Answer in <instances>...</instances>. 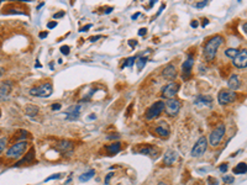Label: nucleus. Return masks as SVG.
Returning <instances> with one entry per match:
<instances>
[{"label":"nucleus","instance_id":"f3484780","mask_svg":"<svg viewBox=\"0 0 247 185\" xmlns=\"http://www.w3.org/2000/svg\"><path fill=\"white\" fill-rule=\"evenodd\" d=\"M227 85L229 88L231 89V92H235L240 87H241V80H240V77L237 74H232L230 77V79L227 80Z\"/></svg>","mask_w":247,"mask_h":185},{"label":"nucleus","instance_id":"39448f33","mask_svg":"<svg viewBox=\"0 0 247 185\" xmlns=\"http://www.w3.org/2000/svg\"><path fill=\"white\" fill-rule=\"evenodd\" d=\"M164 109V102L163 101H156L153 102V105L146 111V120H153V119H157L162 111Z\"/></svg>","mask_w":247,"mask_h":185},{"label":"nucleus","instance_id":"423d86ee","mask_svg":"<svg viewBox=\"0 0 247 185\" xmlns=\"http://www.w3.org/2000/svg\"><path fill=\"white\" fill-rule=\"evenodd\" d=\"M207 148H208V140H207L205 137H200V138L197 141V143L194 145V147H193L190 154H192V157H194V158L200 157V155H203V154L205 153Z\"/></svg>","mask_w":247,"mask_h":185},{"label":"nucleus","instance_id":"ea45409f","mask_svg":"<svg viewBox=\"0 0 247 185\" xmlns=\"http://www.w3.org/2000/svg\"><path fill=\"white\" fill-rule=\"evenodd\" d=\"M146 32H147L146 29H140V30H139V35H140V36H145V35H146Z\"/></svg>","mask_w":247,"mask_h":185},{"label":"nucleus","instance_id":"aec40b11","mask_svg":"<svg viewBox=\"0 0 247 185\" xmlns=\"http://www.w3.org/2000/svg\"><path fill=\"white\" fill-rule=\"evenodd\" d=\"M154 132L161 136V137H168L169 136V127L167 126V123L161 122L156 128H154Z\"/></svg>","mask_w":247,"mask_h":185},{"label":"nucleus","instance_id":"0eeeda50","mask_svg":"<svg viewBox=\"0 0 247 185\" xmlns=\"http://www.w3.org/2000/svg\"><path fill=\"white\" fill-rule=\"evenodd\" d=\"M237 99V94L236 92H231V90H221L217 94V100L220 105H227L230 102L236 101Z\"/></svg>","mask_w":247,"mask_h":185},{"label":"nucleus","instance_id":"c03bdc74","mask_svg":"<svg viewBox=\"0 0 247 185\" xmlns=\"http://www.w3.org/2000/svg\"><path fill=\"white\" fill-rule=\"evenodd\" d=\"M102 37H103V36H100V35H99V36H95V37H92V38H90V41H92V42H94V41H97V40H99V38H102Z\"/></svg>","mask_w":247,"mask_h":185},{"label":"nucleus","instance_id":"1a4fd4ad","mask_svg":"<svg viewBox=\"0 0 247 185\" xmlns=\"http://www.w3.org/2000/svg\"><path fill=\"white\" fill-rule=\"evenodd\" d=\"M193 65H194V58L192 55H188L187 59L183 62L182 64V78L184 80L189 79L190 74H192V69H193Z\"/></svg>","mask_w":247,"mask_h":185},{"label":"nucleus","instance_id":"4c0bfd02","mask_svg":"<svg viewBox=\"0 0 247 185\" xmlns=\"http://www.w3.org/2000/svg\"><path fill=\"white\" fill-rule=\"evenodd\" d=\"M61 107H62V106H61V104H53V105H52V110H53V111L61 110Z\"/></svg>","mask_w":247,"mask_h":185},{"label":"nucleus","instance_id":"c85d7f7f","mask_svg":"<svg viewBox=\"0 0 247 185\" xmlns=\"http://www.w3.org/2000/svg\"><path fill=\"white\" fill-rule=\"evenodd\" d=\"M6 143H7V141H6V137H1V138H0V153H2V151L5 149V147H6Z\"/></svg>","mask_w":247,"mask_h":185},{"label":"nucleus","instance_id":"c756f323","mask_svg":"<svg viewBox=\"0 0 247 185\" xmlns=\"http://www.w3.org/2000/svg\"><path fill=\"white\" fill-rule=\"evenodd\" d=\"M61 177H62V174H61V173H57V174L50 175L48 178H46V179H45V183H46V182H50V180H53V179H59Z\"/></svg>","mask_w":247,"mask_h":185},{"label":"nucleus","instance_id":"a878e982","mask_svg":"<svg viewBox=\"0 0 247 185\" xmlns=\"http://www.w3.org/2000/svg\"><path fill=\"white\" fill-rule=\"evenodd\" d=\"M146 63H147V58H146V57H140V58H136V67H137V70H139V72H140V70H142V69L145 68Z\"/></svg>","mask_w":247,"mask_h":185},{"label":"nucleus","instance_id":"3c124183","mask_svg":"<svg viewBox=\"0 0 247 185\" xmlns=\"http://www.w3.org/2000/svg\"><path fill=\"white\" fill-rule=\"evenodd\" d=\"M43 5H45V2H41V4H40V5H38V6H37V9H38V10H40V9H41V7H42V6H43Z\"/></svg>","mask_w":247,"mask_h":185},{"label":"nucleus","instance_id":"412c9836","mask_svg":"<svg viewBox=\"0 0 247 185\" xmlns=\"http://www.w3.org/2000/svg\"><path fill=\"white\" fill-rule=\"evenodd\" d=\"M34 159H35V149H34V148H31V151L24 157V159H21L20 162H17V163H16V167L22 165V164H26V163H31Z\"/></svg>","mask_w":247,"mask_h":185},{"label":"nucleus","instance_id":"9d476101","mask_svg":"<svg viewBox=\"0 0 247 185\" xmlns=\"http://www.w3.org/2000/svg\"><path fill=\"white\" fill-rule=\"evenodd\" d=\"M178 90H179V85L174 82H171L162 89V96L164 99H173L177 95Z\"/></svg>","mask_w":247,"mask_h":185},{"label":"nucleus","instance_id":"09e8293b","mask_svg":"<svg viewBox=\"0 0 247 185\" xmlns=\"http://www.w3.org/2000/svg\"><path fill=\"white\" fill-rule=\"evenodd\" d=\"M112 10H114L112 7H107V9H106V11H104V12H105V14H110Z\"/></svg>","mask_w":247,"mask_h":185},{"label":"nucleus","instance_id":"473e14b6","mask_svg":"<svg viewBox=\"0 0 247 185\" xmlns=\"http://www.w3.org/2000/svg\"><path fill=\"white\" fill-rule=\"evenodd\" d=\"M208 185H219V180L215 178H208Z\"/></svg>","mask_w":247,"mask_h":185},{"label":"nucleus","instance_id":"7c9ffc66","mask_svg":"<svg viewBox=\"0 0 247 185\" xmlns=\"http://www.w3.org/2000/svg\"><path fill=\"white\" fill-rule=\"evenodd\" d=\"M222 182L224 183H227V184H231V183H234V177L232 175H225L222 178Z\"/></svg>","mask_w":247,"mask_h":185},{"label":"nucleus","instance_id":"4be33fe9","mask_svg":"<svg viewBox=\"0 0 247 185\" xmlns=\"http://www.w3.org/2000/svg\"><path fill=\"white\" fill-rule=\"evenodd\" d=\"M105 148L110 154H117L121 151V143L120 142H115V143H111V145L106 146Z\"/></svg>","mask_w":247,"mask_h":185},{"label":"nucleus","instance_id":"6ab92c4d","mask_svg":"<svg viewBox=\"0 0 247 185\" xmlns=\"http://www.w3.org/2000/svg\"><path fill=\"white\" fill-rule=\"evenodd\" d=\"M139 153H142V154H146V155H151V157H157L158 155V149L156 148V147H153V146H148V145H145V146H142L141 149L139 151Z\"/></svg>","mask_w":247,"mask_h":185},{"label":"nucleus","instance_id":"393cba45","mask_svg":"<svg viewBox=\"0 0 247 185\" xmlns=\"http://www.w3.org/2000/svg\"><path fill=\"white\" fill-rule=\"evenodd\" d=\"M94 175H95V170H94V169H90V170L85 172L84 174H82V175L79 177V180H80V182H88V180L92 179Z\"/></svg>","mask_w":247,"mask_h":185},{"label":"nucleus","instance_id":"cd10ccee","mask_svg":"<svg viewBox=\"0 0 247 185\" xmlns=\"http://www.w3.org/2000/svg\"><path fill=\"white\" fill-rule=\"evenodd\" d=\"M136 58L137 57H130V58H127L126 62H124V64H122V68H126V67H132L134 65V62H136Z\"/></svg>","mask_w":247,"mask_h":185},{"label":"nucleus","instance_id":"f8f14e48","mask_svg":"<svg viewBox=\"0 0 247 185\" xmlns=\"http://www.w3.org/2000/svg\"><path fill=\"white\" fill-rule=\"evenodd\" d=\"M80 109H82V105H80V104L69 106V107L64 111V114H66V120H67V121L78 120V117H79V115H80Z\"/></svg>","mask_w":247,"mask_h":185},{"label":"nucleus","instance_id":"de8ad7c7","mask_svg":"<svg viewBox=\"0 0 247 185\" xmlns=\"http://www.w3.org/2000/svg\"><path fill=\"white\" fill-rule=\"evenodd\" d=\"M139 16H140V12H137V14H135V15H132V16H131V19H132V20H136V19H137Z\"/></svg>","mask_w":247,"mask_h":185},{"label":"nucleus","instance_id":"6e6552de","mask_svg":"<svg viewBox=\"0 0 247 185\" xmlns=\"http://www.w3.org/2000/svg\"><path fill=\"white\" fill-rule=\"evenodd\" d=\"M166 114L168 116H176L177 114L179 112L180 110V102L176 100V99H168L166 102H164V109Z\"/></svg>","mask_w":247,"mask_h":185},{"label":"nucleus","instance_id":"2f4dec72","mask_svg":"<svg viewBox=\"0 0 247 185\" xmlns=\"http://www.w3.org/2000/svg\"><path fill=\"white\" fill-rule=\"evenodd\" d=\"M227 168H229L227 163H224V164H220V165H219V170H220L221 173H226V172H227Z\"/></svg>","mask_w":247,"mask_h":185},{"label":"nucleus","instance_id":"72a5a7b5","mask_svg":"<svg viewBox=\"0 0 247 185\" xmlns=\"http://www.w3.org/2000/svg\"><path fill=\"white\" fill-rule=\"evenodd\" d=\"M207 5H208V0H205V1H200V2H197V4H195V7L202 9V7L207 6Z\"/></svg>","mask_w":247,"mask_h":185},{"label":"nucleus","instance_id":"a211bd4d","mask_svg":"<svg viewBox=\"0 0 247 185\" xmlns=\"http://www.w3.org/2000/svg\"><path fill=\"white\" fill-rule=\"evenodd\" d=\"M194 104L195 105H203V106H211L212 97L209 95H199V96L195 97Z\"/></svg>","mask_w":247,"mask_h":185},{"label":"nucleus","instance_id":"2eb2a0df","mask_svg":"<svg viewBox=\"0 0 247 185\" xmlns=\"http://www.w3.org/2000/svg\"><path fill=\"white\" fill-rule=\"evenodd\" d=\"M178 158V153L173 149H168L163 155V163L166 165H172Z\"/></svg>","mask_w":247,"mask_h":185},{"label":"nucleus","instance_id":"dca6fc26","mask_svg":"<svg viewBox=\"0 0 247 185\" xmlns=\"http://www.w3.org/2000/svg\"><path fill=\"white\" fill-rule=\"evenodd\" d=\"M57 151H59L62 153L72 152L73 151V143H72L71 141H68V140H62L57 145Z\"/></svg>","mask_w":247,"mask_h":185},{"label":"nucleus","instance_id":"8fccbe9b","mask_svg":"<svg viewBox=\"0 0 247 185\" xmlns=\"http://www.w3.org/2000/svg\"><path fill=\"white\" fill-rule=\"evenodd\" d=\"M242 30H244V32L246 33V30H247V24H246V22H245V24L242 25Z\"/></svg>","mask_w":247,"mask_h":185},{"label":"nucleus","instance_id":"e433bc0d","mask_svg":"<svg viewBox=\"0 0 247 185\" xmlns=\"http://www.w3.org/2000/svg\"><path fill=\"white\" fill-rule=\"evenodd\" d=\"M57 26V22L56 21H52V22H48L47 24V29H55Z\"/></svg>","mask_w":247,"mask_h":185},{"label":"nucleus","instance_id":"a18cd8bd","mask_svg":"<svg viewBox=\"0 0 247 185\" xmlns=\"http://www.w3.org/2000/svg\"><path fill=\"white\" fill-rule=\"evenodd\" d=\"M190 26L194 27V29H197V27H198V22H197V21H193V22L190 24Z\"/></svg>","mask_w":247,"mask_h":185},{"label":"nucleus","instance_id":"b1692460","mask_svg":"<svg viewBox=\"0 0 247 185\" xmlns=\"http://www.w3.org/2000/svg\"><path fill=\"white\" fill-rule=\"evenodd\" d=\"M247 169V165L245 162H241V163H239L235 168H234V173L235 174H246V170Z\"/></svg>","mask_w":247,"mask_h":185},{"label":"nucleus","instance_id":"f704fd0d","mask_svg":"<svg viewBox=\"0 0 247 185\" xmlns=\"http://www.w3.org/2000/svg\"><path fill=\"white\" fill-rule=\"evenodd\" d=\"M61 52H62L63 55L67 56V55L69 53V47H68V46H62V47H61Z\"/></svg>","mask_w":247,"mask_h":185},{"label":"nucleus","instance_id":"7ed1b4c3","mask_svg":"<svg viewBox=\"0 0 247 185\" xmlns=\"http://www.w3.org/2000/svg\"><path fill=\"white\" fill-rule=\"evenodd\" d=\"M225 136V125H219L215 130H212L211 133L209 135V143L212 147H216L221 143L222 138Z\"/></svg>","mask_w":247,"mask_h":185},{"label":"nucleus","instance_id":"f257e3e1","mask_svg":"<svg viewBox=\"0 0 247 185\" xmlns=\"http://www.w3.org/2000/svg\"><path fill=\"white\" fill-rule=\"evenodd\" d=\"M224 43V38L222 36L220 35H216L211 37L207 43H205V47H204V58L208 62H211L215 56H216V52H217V48Z\"/></svg>","mask_w":247,"mask_h":185},{"label":"nucleus","instance_id":"79ce46f5","mask_svg":"<svg viewBox=\"0 0 247 185\" xmlns=\"http://www.w3.org/2000/svg\"><path fill=\"white\" fill-rule=\"evenodd\" d=\"M92 26H93L92 24H89V25H87L85 27H83V29H82V32H84V31H87V30H89V29H92Z\"/></svg>","mask_w":247,"mask_h":185},{"label":"nucleus","instance_id":"49530a36","mask_svg":"<svg viewBox=\"0 0 247 185\" xmlns=\"http://www.w3.org/2000/svg\"><path fill=\"white\" fill-rule=\"evenodd\" d=\"M93 119H94V120H95V119H97V116H95V115H94V114H90V115H89V116H88V120H93Z\"/></svg>","mask_w":247,"mask_h":185},{"label":"nucleus","instance_id":"4468645a","mask_svg":"<svg viewBox=\"0 0 247 185\" xmlns=\"http://www.w3.org/2000/svg\"><path fill=\"white\" fill-rule=\"evenodd\" d=\"M162 75L163 78H166L167 80H174L177 78V70L176 67L173 64H167L164 68H163V72H162Z\"/></svg>","mask_w":247,"mask_h":185},{"label":"nucleus","instance_id":"37998d69","mask_svg":"<svg viewBox=\"0 0 247 185\" xmlns=\"http://www.w3.org/2000/svg\"><path fill=\"white\" fill-rule=\"evenodd\" d=\"M47 35H48L47 32H41V33H40V38H46Z\"/></svg>","mask_w":247,"mask_h":185},{"label":"nucleus","instance_id":"58836bf2","mask_svg":"<svg viewBox=\"0 0 247 185\" xmlns=\"http://www.w3.org/2000/svg\"><path fill=\"white\" fill-rule=\"evenodd\" d=\"M62 16H64V11H61V12H57V14L53 15L55 19H59V17H62Z\"/></svg>","mask_w":247,"mask_h":185},{"label":"nucleus","instance_id":"603ef678","mask_svg":"<svg viewBox=\"0 0 247 185\" xmlns=\"http://www.w3.org/2000/svg\"><path fill=\"white\" fill-rule=\"evenodd\" d=\"M157 185H167V183H163V182H159Z\"/></svg>","mask_w":247,"mask_h":185},{"label":"nucleus","instance_id":"ddd939ff","mask_svg":"<svg viewBox=\"0 0 247 185\" xmlns=\"http://www.w3.org/2000/svg\"><path fill=\"white\" fill-rule=\"evenodd\" d=\"M234 65L236 68H240V69H246L247 67V52L246 50H242L239 52V55L234 58Z\"/></svg>","mask_w":247,"mask_h":185},{"label":"nucleus","instance_id":"c9c22d12","mask_svg":"<svg viewBox=\"0 0 247 185\" xmlns=\"http://www.w3.org/2000/svg\"><path fill=\"white\" fill-rule=\"evenodd\" d=\"M112 177H114V173H112V172H111V173H109V174L106 175V178H105V184L106 185L110 183V179H111Z\"/></svg>","mask_w":247,"mask_h":185},{"label":"nucleus","instance_id":"9b49d317","mask_svg":"<svg viewBox=\"0 0 247 185\" xmlns=\"http://www.w3.org/2000/svg\"><path fill=\"white\" fill-rule=\"evenodd\" d=\"M12 90V82L5 80L0 84V101H6L10 97V94Z\"/></svg>","mask_w":247,"mask_h":185},{"label":"nucleus","instance_id":"20e7f679","mask_svg":"<svg viewBox=\"0 0 247 185\" xmlns=\"http://www.w3.org/2000/svg\"><path fill=\"white\" fill-rule=\"evenodd\" d=\"M26 148H27L26 141H25V142L15 143V145H12V146L6 151V157H7V158L16 159V158H19L20 155H22V154L26 152Z\"/></svg>","mask_w":247,"mask_h":185},{"label":"nucleus","instance_id":"a19ab883","mask_svg":"<svg viewBox=\"0 0 247 185\" xmlns=\"http://www.w3.org/2000/svg\"><path fill=\"white\" fill-rule=\"evenodd\" d=\"M129 43H130V46H131V47H136V45H137V42H136L135 40H130V42H129Z\"/></svg>","mask_w":247,"mask_h":185},{"label":"nucleus","instance_id":"f03ea898","mask_svg":"<svg viewBox=\"0 0 247 185\" xmlns=\"http://www.w3.org/2000/svg\"><path fill=\"white\" fill-rule=\"evenodd\" d=\"M52 93H53V87L51 83L41 84L30 90V94L32 96H37V97H48L52 95Z\"/></svg>","mask_w":247,"mask_h":185},{"label":"nucleus","instance_id":"bb28decb","mask_svg":"<svg viewBox=\"0 0 247 185\" xmlns=\"http://www.w3.org/2000/svg\"><path fill=\"white\" fill-rule=\"evenodd\" d=\"M239 52H240V51H239L237 48H229V50L225 51V55H226L229 58H232V59H234V58L239 55Z\"/></svg>","mask_w":247,"mask_h":185},{"label":"nucleus","instance_id":"5701e85b","mask_svg":"<svg viewBox=\"0 0 247 185\" xmlns=\"http://www.w3.org/2000/svg\"><path fill=\"white\" fill-rule=\"evenodd\" d=\"M25 114L30 117H35L36 115L38 114V107L37 106H34V105H27L25 107Z\"/></svg>","mask_w":247,"mask_h":185}]
</instances>
